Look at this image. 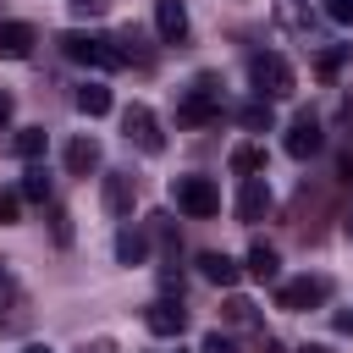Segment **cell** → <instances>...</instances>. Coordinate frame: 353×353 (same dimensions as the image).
<instances>
[{
  "instance_id": "cell-27",
  "label": "cell",
  "mask_w": 353,
  "mask_h": 353,
  "mask_svg": "<svg viewBox=\"0 0 353 353\" xmlns=\"http://www.w3.org/2000/svg\"><path fill=\"white\" fill-rule=\"evenodd\" d=\"M226 314H232L237 325H254V303H248V298H232V303H226Z\"/></svg>"
},
{
  "instance_id": "cell-25",
  "label": "cell",
  "mask_w": 353,
  "mask_h": 353,
  "mask_svg": "<svg viewBox=\"0 0 353 353\" xmlns=\"http://www.w3.org/2000/svg\"><path fill=\"white\" fill-rule=\"evenodd\" d=\"M199 353H243V347H237L232 336H221V331H210V336L199 342Z\"/></svg>"
},
{
  "instance_id": "cell-21",
  "label": "cell",
  "mask_w": 353,
  "mask_h": 353,
  "mask_svg": "<svg viewBox=\"0 0 353 353\" xmlns=\"http://www.w3.org/2000/svg\"><path fill=\"white\" fill-rule=\"evenodd\" d=\"M353 55V44H331V50H320L314 55V72H320V83H331L336 72H342V61Z\"/></svg>"
},
{
  "instance_id": "cell-11",
  "label": "cell",
  "mask_w": 353,
  "mask_h": 353,
  "mask_svg": "<svg viewBox=\"0 0 353 353\" xmlns=\"http://www.w3.org/2000/svg\"><path fill=\"white\" fill-rule=\"evenodd\" d=\"M154 33H160L165 44H182V39H188V6H182V0H160V6H154Z\"/></svg>"
},
{
  "instance_id": "cell-24",
  "label": "cell",
  "mask_w": 353,
  "mask_h": 353,
  "mask_svg": "<svg viewBox=\"0 0 353 353\" xmlns=\"http://www.w3.org/2000/svg\"><path fill=\"white\" fill-rule=\"evenodd\" d=\"M325 17L336 28H353V0H325Z\"/></svg>"
},
{
  "instance_id": "cell-17",
  "label": "cell",
  "mask_w": 353,
  "mask_h": 353,
  "mask_svg": "<svg viewBox=\"0 0 353 353\" xmlns=\"http://www.w3.org/2000/svg\"><path fill=\"white\" fill-rule=\"evenodd\" d=\"M28 204H50V176H44V165L39 160H28V171H22V188H17Z\"/></svg>"
},
{
  "instance_id": "cell-9",
  "label": "cell",
  "mask_w": 353,
  "mask_h": 353,
  "mask_svg": "<svg viewBox=\"0 0 353 353\" xmlns=\"http://www.w3.org/2000/svg\"><path fill=\"white\" fill-rule=\"evenodd\" d=\"M143 325H149L154 336H176V331L188 325V309H182V303H176V298L165 292V298H154V303L143 309Z\"/></svg>"
},
{
  "instance_id": "cell-8",
  "label": "cell",
  "mask_w": 353,
  "mask_h": 353,
  "mask_svg": "<svg viewBox=\"0 0 353 353\" xmlns=\"http://www.w3.org/2000/svg\"><path fill=\"white\" fill-rule=\"evenodd\" d=\"M132 204H138V182H132V171H105V215L127 221Z\"/></svg>"
},
{
  "instance_id": "cell-14",
  "label": "cell",
  "mask_w": 353,
  "mask_h": 353,
  "mask_svg": "<svg viewBox=\"0 0 353 353\" xmlns=\"http://www.w3.org/2000/svg\"><path fill=\"white\" fill-rule=\"evenodd\" d=\"M199 270H204V281H215V287H237L243 281V265L237 259H226V254H199Z\"/></svg>"
},
{
  "instance_id": "cell-26",
  "label": "cell",
  "mask_w": 353,
  "mask_h": 353,
  "mask_svg": "<svg viewBox=\"0 0 353 353\" xmlns=\"http://www.w3.org/2000/svg\"><path fill=\"white\" fill-rule=\"evenodd\" d=\"M50 232H55V243H72V221H66V210H55V204H50Z\"/></svg>"
},
{
  "instance_id": "cell-30",
  "label": "cell",
  "mask_w": 353,
  "mask_h": 353,
  "mask_svg": "<svg viewBox=\"0 0 353 353\" xmlns=\"http://www.w3.org/2000/svg\"><path fill=\"white\" fill-rule=\"evenodd\" d=\"M11 110H17V105H11V94H0V127L11 121Z\"/></svg>"
},
{
  "instance_id": "cell-28",
  "label": "cell",
  "mask_w": 353,
  "mask_h": 353,
  "mask_svg": "<svg viewBox=\"0 0 353 353\" xmlns=\"http://www.w3.org/2000/svg\"><path fill=\"white\" fill-rule=\"evenodd\" d=\"M105 6H110V0H72L77 17H105Z\"/></svg>"
},
{
  "instance_id": "cell-23",
  "label": "cell",
  "mask_w": 353,
  "mask_h": 353,
  "mask_svg": "<svg viewBox=\"0 0 353 353\" xmlns=\"http://www.w3.org/2000/svg\"><path fill=\"white\" fill-rule=\"evenodd\" d=\"M17 215H22V193L0 188V226H17Z\"/></svg>"
},
{
  "instance_id": "cell-29",
  "label": "cell",
  "mask_w": 353,
  "mask_h": 353,
  "mask_svg": "<svg viewBox=\"0 0 353 353\" xmlns=\"http://www.w3.org/2000/svg\"><path fill=\"white\" fill-rule=\"evenodd\" d=\"M6 303H17V281H11V270H0V309Z\"/></svg>"
},
{
  "instance_id": "cell-1",
  "label": "cell",
  "mask_w": 353,
  "mask_h": 353,
  "mask_svg": "<svg viewBox=\"0 0 353 353\" xmlns=\"http://www.w3.org/2000/svg\"><path fill=\"white\" fill-rule=\"evenodd\" d=\"M248 83H254V94H259V99H287V94L298 88V77H292L287 55H276V50H259V55L248 61Z\"/></svg>"
},
{
  "instance_id": "cell-32",
  "label": "cell",
  "mask_w": 353,
  "mask_h": 353,
  "mask_svg": "<svg viewBox=\"0 0 353 353\" xmlns=\"http://www.w3.org/2000/svg\"><path fill=\"white\" fill-rule=\"evenodd\" d=\"M298 353H331V347H325V342H303Z\"/></svg>"
},
{
  "instance_id": "cell-34",
  "label": "cell",
  "mask_w": 353,
  "mask_h": 353,
  "mask_svg": "<svg viewBox=\"0 0 353 353\" xmlns=\"http://www.w3.org/2000/svg\"><path fill=\"white\" fill-rule=\"evenodd\" d=\"M336 325H342V331H353V314H336Z\"/></svg>"
},
{
  "instance_id": "cell-33",
  "label": "cell",
  "mask_w": 353,
  "mask_h": 353,
  "mask_svg": "<svg viewBox=\"0 0 353 353\" xmlns=\"http://www.w3.org/2000/svg\"><path fill=\"white\" fill-rule=\"evenodd\" d=\"M342 232H347V237H353V204H347V215H342Z\"/></svg>"
},
{
  "instance_id": "cell-31",
  "label": "cell",
  "mask_w": 353,
  "mask_h": 353,
  "mask_svg": "<svg viewBox=\"0 0 353 353\" xmlns=\"http://www.w3.org/2000/svg\"><path fill=\"white\" fill-rule=\"evenodd\" d=\"M22 353H55V347H50V342H28Z\"/></svg>"
},
{
  "instance_id": "cell-16",
  "label": "cell",
  "mask_w": 353,
  "mask_h": 353,
  "mask_svg": "<svg viewBox=\"0 0 353 353\" xmlns=\"http://www.w3.org/2000/svg\"><path fill=\"white\" fill-rule=\"evenodd\" d=\"M116 259H121V265H143V259H149V237L132 232V226H121V232H116Z\"/></svg>"
},
{
  "instance_id": "cell-4",
  "label": "cell",
  "mask_w": 353,
  "mask_h": 353,
  "mask_svg": "<svg viewBox=\"0 0 353 353\" xmlns=\"http://www.w3.org/2000/svg\"><path fill=\"white\" fill-rule=\"evenodd\" d=\"M176 121H182V127H210V121H221V88H215V83L188 88V94L176 99Z\"/></svg>"
},
{
  "instance_id": "cell-19",
  "label": "cell",
  "mask_w": 353,
  "mask_h": 353,
  "mask_svg": "<svg viewBox=\"0 0 353 353\" xmlns=\"http://www.w3.org/2000/svg\"><path fill=\"white\" fill-rule=\"evenodd\" d=\"M77 110H83V116H105V110H110V88H105V83H83V88H77Z\"/></svg>"
},
{
  "instance_id": "cell-12",
  "label": "cell",
  "mask_w": 353,
  "mask_h": 353,
  "mask_svg": "<svg viewBox=\"0 0 353 353\" xmlns=\"http://www.w3.org/2000/svg\"><path fill=\"white\" fill-rule=\"evenodd\" d=\"M39 44V33L28 22H0V61H28Z\"/></svg>"
},
{
  "instance_id": "cell-7",
  "label": "cell",
  "mask_w": 353,
  "mask_h": 353,
  "mask_svg": "<svg viewBox=\"0 0 353 353\" xmlns=\"http://www.w3.org/2000/svg\"><path fill=\"white\" fill-rule=\"evenodd\" d=\"M325 292H331L325 276H298V281H281V287H276V309H292V314H298V309L325 303Z\"/></svg>"
},
{
  "instance_id": "cell-22",
  "label": "cell",
  "mask_w": 353,
  "mask_h": 353,
  "mask_svg": "<svg viewBox=\"0 0 353 353\" xmlns=\"http://www.w3.org/2000/svg\"><path fill=\"white\" fill-rule=\"evenodd\" d=\"M11 149H17L22 160H39V154H44V127H22V132L11 138Z\"/></svg>"
},
{
  "instance_id": "cell-20",
  "label": "cell",
  "mask_w": 353,
  "mask_h": 353,
  "mask_svg": "<svg viewBox=\"0 0 353 353\" xmlns=\"http://www.w3.org/2000/svg\"><path fill=\"white\" fill-rule=\"evenodd\" d=\"M232 171H237V176H259V171H265V149H259V143H237V149H232Z\"/></svg>"
},
{
  "instance_id": "cell-10",
  "label": "cell",
  "mask_w": 353,
  "mask_h": 353,
  "mask_svg": "<svg viewBox=\"0 0 353 353\" xmlns=\"http://www.w3.org/2000/svg\"><path fill=\"white\" fill-rule=\"evenodd\" d=\"M270 215V182L265 176H243V193H237V221H265Z\"/></svg>"
},
{
  "instance_id": "cell-5",
  "label": "cell",
  "mask_w": 353,
  "mask_h": 353,
  "mask_svg": "<svg viewBox=\"0 0 353 353\" xmlns=\"http://www.w3.org/2000/svg\"><path fill=\"white\" fill-rule=\"evenodd\" d=\"M121 132H127V143H138L143 154H160V149H165V132H160V121H154L149 105H127V110H121Z\"/></svg>"
},
{
  "instance_id": "cell-2",
  "label": "cell",
  "mask_w": 353,
  "mask_h": 353,
  "mask_svg": "<svg viewBox=\"0 0 353 353\" xmlns=\"http://www.w3.org/2000/svg\"><path fill=\"white\" fill-rule=\"evenodd\" d=\"M61 50H66V61L94 66V72H116V66H127V61H121V50H116V39H94V33H61Z\"/></svg>"
},
{
  "instance_id": "cell-35",
  "label": "cell",
  "mask_w": 353,
  "mask_h": 353,
  "mask_svg": "<svg viewBox=\"0 0 353 353\" xmlns=\"http://www.w3.org/2000/svg\"><path fill=\"white\" fill-rule=\"evenodd\" d=\"M176 353H182V347H176Z\"/></svg>"
},
{
  "instance_id": "cell-15",
  "label": "cell",
  "mask_w": 353,
  "mask_h": 353,
  "mask_svg": "<svg viewBox=\"0 0 353 353\" xmlns=\"http://www.w3.org/2000/svg\"><path fill=\"white\" fill-rule=\"evenodd\" d=\"M66 171H72V176L99 171V143H94V138H72V143H66Z\"/></svg>"
},
{
  "instance_id": "cell-18",
  "label": "cell",
  "mask_w": 353,
  "mask_h": 353,
  "mask_svg": "<svg viewBox=\"0 0 353 353\" xmlns=\"http://www.w3.org/2000/svg\"><path fill=\"white\" fill-rule=\"evenodd\" d=\"M237 127H248V132H270V127H276V110H270V99H254V105H243V110H237Z\"/></svg>"
},
{
  "instance_id": "cell-3",
  "label": "cell",
  "mask_w": 353,
  "mask_h": 353,
  "mask_svg": "<svg viewBox=\"0 0 353 353\" xmlns=\"http://www.w3.org/2000/svg\"><path fill=\"white\" fill-rule=\"evenodd\" d=\"M171 199H176V210L193 215V221L221 215V188H215L210 176H176V182H171Z\"/></svg>"
},
{
  "instance_id": "cell-6",
  "label": "cell",
  "mask_w": 353,
  "mask_h": 353,
  "mask_svg": "<svg viewBox=\"0 0 353 353\" xmlns=\"http://www.w3.org/2000/svg\"><path fill=\"white\" fill-rule=\"evenodd\" d=\"M281 143H287V154H292V160L320 154V149H325V127H320V116H309V110H303V116H292V127H287V138H281Z\"/></svg>"
},
{
  "instance_id": "cell-13",
  "label": "cell",
  "mask_w": 353,
  "mask_h": 353,
  "mask_svg": "<svg viewBox=\"0 0 353 353\" xmlns=\"http://www.w3.org/2000/svg\"><path fill=\"white\" fill-rule=\"evenodd\" d=\"M243 276H254V281H276V276H281V254H276L270 243H248V265H243Z\"/></svg>"
}]
</instances>
